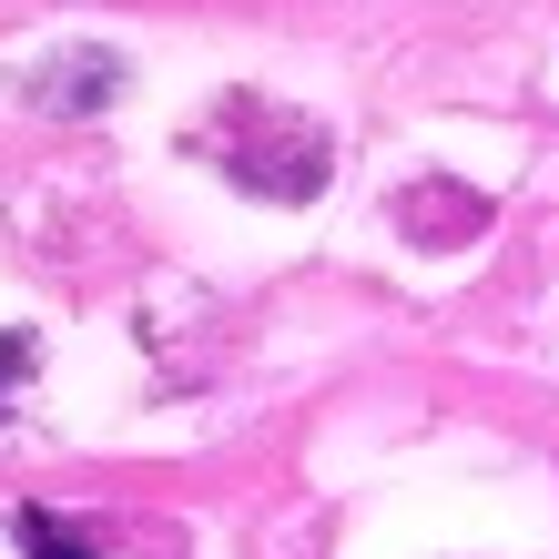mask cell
<instances>
[{
  "label": "cell",
  "instance_id": "obj_2",
  "mask_svg": "<svg viewBox=\"0 0 559 559\" xmlns=\"http://www.w3.org/2000/svg\"><path fill=\"white\" fill-rule=\"evenodd\" d=\"M21 367H31V336H0V386H11Z\"/></svg>",
  "mask_w": 559,
  "mask_h": 559
},
{
  "label": "cell",
  "instance_id": "obj_1",
  "mask_svg": "<svg viewBox=\"0 0 559 559\" xmlns=\"http://www.w3.org/2000/svg\"><path fill=\"white\" fill-rule=\"evenodd\" d=\"M21 549H31V559H92V549L51 519V509H21Z\"/></svg>",
  "mask_w": 559,
  "mask_h": 559
}]
</instances>
